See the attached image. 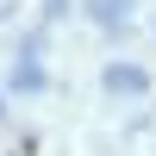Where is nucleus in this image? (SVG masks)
I'll return each mask as SVG.
<instances>
[{
    "label": "nucleus",
    "instance_id": "1",
    "mask_svg": "<svg viewBox=\"0 0 156 156\" xmlns=\"http://www.w3.org/2000/svg\"><path fill=\"white\" fill-rule=\"evenodd\" d=\"M100 87H106V94H137V100H144L150 94V75L137 69V62H112V69L100 75Z\"/></svg>",
    "mask_w": 156,
    "mask_h": 156
},
{
    "label": "nucleus",
    "instance_id": "2",
    "mask_svg": "<svg viewBox=\"0 0 156 156\" xmlns=\"http://www.w3.org/2000/svg\"><path fill=\"white\" fill-rule=\"evenodd\" d=\"M87 12H94L100 25H119L125 12H131V0H87Z\"/></svg>",
    "mask_w": 156,
    "mask_h": 156
},
{
    "label": "nucleus",
    "instance_id": "3",
    "mask_svg": "<svg viewBox=\"0 0 156 156\" xmlns=\"http://www.w3.org/2000/svg\"><path fill=\"white\" fill-rule=\"evenodd\" d=\"M44 12H62V0H44Z\"/></svg>",
    "mask_w": 156,
    "mask_h": 156
}]
</instances>
